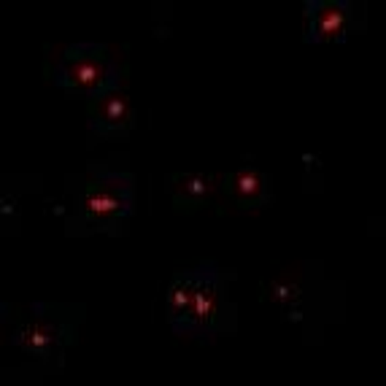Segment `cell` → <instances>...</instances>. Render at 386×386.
Returning a JSON list of instances; mask_svg holds the SVG:
<instances>
[{
	"instance_id": "6da1fadb",
	"label": "cell",
	"mask_w": 386,
	"mask_h": 386,
	"mask_svg": "<svg viewBox=\"0 0 386 386\" xmlns=\"http://www.w3.org/2000/svg\"><path fill=\"white\" fill-rule=\"evenodd\" d=\"M232 273L214 262L178 271L165 289V319L173 335L184 341H214L235 329V305L229 300Z\"/></svg>"
},
{
	"instance_id": "7a4b0ae2",
	"label": "cell",
	"mask_w": 386,
	"mask_h": 386,
	"mask_svg": "<svg viewBox=\"0 0 386 386\" xmlns=\"http://www.w3.org/2000/svg\"><path fill=\"white\" fill-rule=\"evenodd\" d=\"M84 308L71 302H3V346H11L33 375H49L62 368L65 348L76 344Z\"/></svg>"
},
{
	"instance_id": "3957f363",
	"label": "cell",
	"mask_w": 386,
	"mask_h": 386,
	"mask_svg": "<svg viewBox=\"0 0 386 386\" xmlns=\"http://www.w3.org/2000/svg\"><path fill=\"white\" fill-rule=\"evenodd\" d=\"M259 300L295 322L302 332L319 335L344 311V295L335 292L324 271L314 262H292L259 281Z\"/></svg>"
},
{
	"instance_id": "277c9868",
	"label": "cell",
	"mask_w": 386,
	"mask_h": 386,
	"mask_svg": "<svg viewBox=\"0 0 386 386\" xmlns=\"http://www.w3.org/2000/svg\"><path fill=\"white\" fill-rule=\"evenodd\" d=\"M135 208V176L116 165H92L71 184L68 235H116Z\"/></svg>"
},
{
	"instance_id": "5b68a950",
	"label": "cell",
	"mask_w": 386,
	"mask_h": 386,
	"mask_svg": "<svg viewBox=\"0 0 386 386\" xmlns=\"http://www.w3.org/2000/svg\"><path fill=\"white\" fill-rule=\"evenodd\" d=\"M46 79L73 95L98 98L119 84H127V55L111 43H68L49 46L43 62Z\"/></svg>"
},
{
	"instance_id": "8992f818",
	"label": "cell",
	"mask_w": 386,
	"mask_h": 386,
	"mask_svg": "<svg viewBox=\"0 0 386 386\" xmlns=\"http://www.w3.org/2000/svg\"><path fill=\"white\" fill-rule=\"evenodd\" d=\"M273 203L271 173L254 159H241L222 171L219 214H259Z\"/></svg>"
},
{
	"instance_id": "52a82bcc",
	"label": "cell",
	"mask_w": 386,
	"mask_h": 386,
	"mask_svg": "<svg viewBox=\"0 0 386 386\" xmlns=\"http://www.w3.org/2000/svg\"><path fill=\"white\" fill-rule=\"evenodd\" d=\"M365 6L351 0H305L302 6V41H346L362 30Z\"/></svg>"
},
{
	"instance_id": "ba28073f",
	"label": "cell",
	"mask_w": 386,
	"mask_h": 386,
	"mask_svg": "<svg viewBox=\"0 0 386 386\" xmlns=\"http://www.w3.org/2000/svg\"><path fill=\"white\" fill-rule=\"evenodd\" d=\"M135 127V106L127 84H119L86 103V132L92 141H122Z\"/></svg>"
},
{
	"instance_id": "9c48e42d",
	"label": "cell",
	"mask_w": 386,
	"mask_h": 386,
	"mask_svg": "<svg viewBox=\"0 0 386 386\" xmlns=\"http://www.w3.org/2000/svg\"><path fill=\"white\" fill-rule=\"evenodd\" d=\"M165 192L171 205L184 214H198L203 208L219 205L222 192V173L205 171H178L165 176Z\"/></svg>"
}]
</instances>
